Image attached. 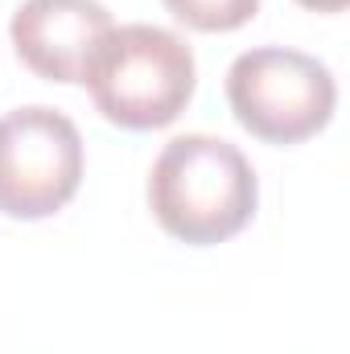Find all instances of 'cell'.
Returning a JSON list of instances; mask_svg holds the SVG:
<instances>
[{"label":"cell","instance_id":"6da1fadb","mask_svg":"<svg viewBox=\"0 0 350 354\" xmlns=\"http://www.w3.org/2000/svg\"><path fill=\"white\" fill-rule=\"evenodd\" d=\"M260 202L252 161L223 136H174L149 174V210L165 235L190 248H214L239 235Z\"/></svg>","mask_w":350,"mask_h":354},{"label":"cell","instance_id":"7a4b0ae2","mask_svg":"<svg viewBox=\"0 0 350 354\" xmlns=\"http://www.w3.org/2000/svg\"><path fill=\"white\" fill-rule=\"evenodd\" d=\"M95 111L128 132L174 124L190 107L198 66L194 50L161 25H116L95 54L87 79Z\"/></svg>","mask_w":350,"mask_h":354},{"label":"cell","instance_id":"3957f363","mask_svg":"<svg viewBox=\"0 0 350 354\" xmlns=\"http://www.w3.org/2000/svg\"><path fill=\"white\" fill-rule=\"evenodd\" d=\"M227 103L256 140L301 145L334 120L338 83L326 62L301 50L260 46L231 62Z\"/></svg>","mask_w":350,"mask_h":354},{"label":"cell","instance_id":"277c9868","mask_svg":"<svg viewBox=\"0 0 350 354\" xmlns=\"http://www.w3.org/2000/svg\"><path fill=\"white\" fill-rule=\"evenodd\" d=\"M83 185V136L71 115L29 103L0 115V214L50 218Z\"/></svg>","mask_w":350,"mask_h":354},{"label":"cell","instance_id":"5b68a950","mask_svg":"<svg viewBox=\"0 0 350 354\" xmlns=\"http://www.w3.org/2000/svg\"><path fill=\"white\" fill-rule=\"evenodd\" d=\"M111 29L99 0H25L8 21L17 58L46 83H83Z\"/></svg>","mask_w":350,"mask_h":354},{"label":"cell","instance_id":"8992f818","mask_svg":"<svg viewBox=\"0 0 350 354\" xmlns=\"http://www.w3.org/2000/svg\"><path fill=\"white\" fill-rule=\"evenodd\" d=\"M165 8L198 33H231L260 12V0H165Z\"/></svg>","mask_w":350,"mask_h":354},{"label":"cell","instance_id":"52a82bcc","mask_svg":"<svg viewBox=\"0 0 350 354\" xmlns=\"http://www.w3.org/2000/svg\"><path fill=\"white\" fill-rule=\"evenodd\" d=\"M297 4H305V8H313V12H342L350 0H297Z\"/></svg>","mask_w":350,"mask_h":354}]
</instances>
